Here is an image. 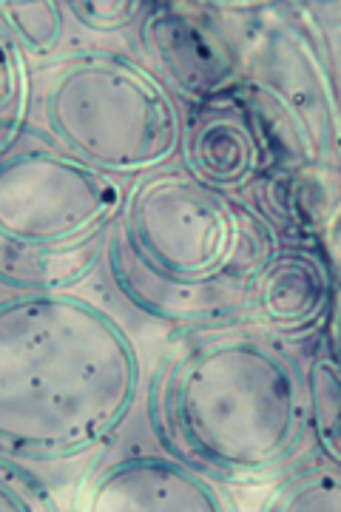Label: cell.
I'll use <instances>...</instances> for the list:
<instances>
[{"label":"cell","mask_w":341,"mask_h":512,"mask_svg":"<svg viewBox=\"0 0 341 512\" xmlns=\"http://www.w3.org/2000/svg\"><path fill=\"white\" fill-rule=\"evenodd\" d=\"M145 419L165 456L214 484L285 476L310 444L302 365L245 322L171 339L151 367Z\"/></svg>","instance_id":"1"},{"label":"cell","mask_w":341,"mask_h":512,"mask_svg":"<svg viewBox=\"0 0 341 512\" xmlns=\"http://www.w3.org/2000/svg\"><path fill=\"white\" fill-rule=\"evenodd\" d=\"M143 362L120 319L72 291L0 299V453L69 464L126 424Z\"/></svg>","instance_id":"2"},{"label":"cell","mask_w":341,"mask_h":512,"mask_svg":"<svg viewBox=\"0 0 341 512\" xmlns=\"http://www.w3.org/2000/svg\"><path fill=\"white\" fill-rule=\"evenodd\" d=\"M279 239L251 197L216 191L174 163L128 180L103 262L134 311L185 333L242 322Z\"/></svg>","instance_id":"3"},{"label":"cell","mask_w":341,"mask_h":512,"mask_svg":"<svg viewBox=\"0 0 341 512\" xmlns=\"http://www.w3.org/2000/svg\"><path fill=\"white\" fill-rule=\"evenodd\" d=\"M185 109L131 52L83 46L35 77V131L117 180L180 160Z\"/></svg>","instance_id":"4"},{"label":"cell","mask_w":341,"mask_h":512,"mask_svg":"<svg viewBox=\"0 0 341 512\" xmlns=\"http://www.w3.org/2000/svg\"><path fill=\"white\" fill-rule=\"evenodd\" d=\"M126 183L52 143H23L0 160V285L74 291L106 259Z\"/></svg>","instance_id":"5"},{"label":"cell","mask_w":341,"mask_h":512,"mask_svg":"<svg viewBox=\"0 0 341 512\" xmlns=\"http://www.w3.org/2000/svg\"><path fill=\"white\" fill-rule=\"evenodd\" d=\"M339 9L276 3L239 35V89L253 100L279 148L282 168L339 171L336 100Z\"/></svg>","instance_id":"6"},{"label":"cell","mask_w":341,"mask_h":512,"mask_svg":"<svg viewBox=\"0 0 341 512\" xmlns=\"http://www.w3.org/2000/svg\"><path fill=\"white\" fill-rule=\"evenodd\" d=\"M134 57L177 97L182 109L239 83V35L214 3H148L134 26Z\"/></svg>","instance_id":"7"},{"label":"cell","mask_w":341,"mask_h":512,"mask_svg":"<svg viewBox=\"0 0 341 512\" xmlns=\"http://www.w3.org/2000/svg\"><path fill=\"white\" fill-rule=\"evenodd\" d=\"M177 163L216 191L251 197L256 185L279 171V148L251 97L234 86L185 109Z\"/></svg>","instance_id":"8"},{"label":"cell","mask_w":341,"mask_h":512,"mask_svg":"<svg viewBox=\"0 0 341 512\" xmlns=\"http://www.w3.org/2000/svg\"><path fill=\"white\" fill-rule=\"evenodd\" d=\"M336 308V256L327 254L313 239L282 234L253 279L242 322L285 345H296L316 339Z\"/></svg>","instance_id":"9"},{"label":"cell","mask_w":341,"mask_h":512,"mask_svg":"<svg viewBox=\"0 0 341 512\" xmlns=\"http://www.w3.org/2000/svg\"><path fill=\"white\" fill-rule=\"evenodd\" d=\"M86 510H228L214 481L171 456H134L108 461L86 484Z\"/></svg>","instance_id":"10"},{"label":"cell","mask_w":341,"mask_h":512,"mask_svg":"<svg viewBox=\"0 0 341 512\" xmlns=\"http://www.w3.org/2000/svg\"><path fill=\"white\" fill-rule=\"evenodd\" d=\"M336 319H339V308L327 316L322 333L316 336V350L310 353L307 365L302 367V379H305V410L310 444L316 447L319 458L339 467L341 379L339 348H336Z\"/></svg>","instance_id":"11"},{"label":"cell","mask_w":341,"mask_h":512,"mask_svg":"<svg viewBox=\"0 0 341 512\" xmlns=\"http://www.w3.org/2000/svg\"><path fill=\"white\" fill-rule=\"evenodd\" d=\"M35 66L0 29V160L15 154L35 126Z\"/></svg>","instance_id":"12"},{"label":"cell","mask_w":341,"mask_h":512,"mask_svg":"<svg viewBox=\"0 0 341 512\" xmlns=\"http://www.w3.org/2000/svg\"><path fill=\"white\" fill-rule=\"evenodd\" d=\"M0 29L29 63H52L66 40V9L57 0H0Z\"/></svg>","instance_id":"13"},{"label":"cell","mask_w":341,"mask_h":512,"mask_svg":"<svg viewBox=\"0 0 341 512\" xmlns=\"http://www.w3.org/2000/svg\"><path fill=\"white\" fill-rule=\"evenodd\" d=\"M290 476L282 478V487L270 495L268 510H341L339 467L319 458L307 467H290Z\"/></svg>","instance_id":"14"},{"label":"cell","mask_w":341,"mask_h":512,"mask_svg":"<svg viewBox=\"0 0 341 512\" xmlns=\"http://www.w3.org/2000/svg\"><path fill=\"white\" fill-rule=\"evenodd\" d=\"M57 510L46 481L20 458L0 453V512Z\"/></svg>","instance_id":"15"},{"label":"cell","mask_w":341,"mask_h":512,"mask_svg":"<svg viewBox=\"0 0 341 512\" xmlns=\"http://www.w3.org/2000/svg\"><path fill=\"white\" fill-rule=\"evenodd\" d=\"M63 9L91 35H120L134 32L148 0H69Z\"/></svg>","instance_id":"16"}]
</instances>
